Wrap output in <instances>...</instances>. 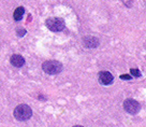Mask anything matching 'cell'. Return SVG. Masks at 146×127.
I'll use <instances>...</instances> for the list:
<instances>
[{
    "mask_svg": "<svg viewBox=\"0 0 146 127\" xmlns=\"http://www.w3.org/2000/svg\"><path fill=\"white\" fill-rule=\"evenodd\" d=\"M114 81L113 74L109 71H101L99 72V82L102 85H110Z\"/></svg>",
    "mask_w": 146,
    "mask_h": 127,
    "instance_id": "6",
    "label": "cell"
},
{
    "mask_svg": "<svg viewBox=\"0 0 146 127\" xmlns=\"http://www.w3.org/2000/svg\"><path fill=\"white\" fill-rule=\"evenodd\" d=\"M42 69L47 74L55 76V74H58V73L61 72L62 65L57 60H46L42 64Z\"/></svg>",
    "mask_w": 146,
    "mask_h": 127,
    "instance_id": "2",
    "label": "cell"
},
{
    "mask_svg": "<svg viewBox=\"0 0 146 127\" xmlns=\"http://www.w3.org/2000/svg\"><path fill=\"white\" fill-rule=\"evenodd\" d=\"M120 79H121V80H131L132 77L129 76V74H121V76H120Z\"/></svg>",
    "mask_w": 146,
    "mask_h": 127,
    "instance_id": "11",
    "label": "cell"
},
{
    "mask_svg": "<svg viewBox=\"0 0 146 127\" xmlns=\"http://www.w3.org/2000/svg\"><path fill=\"white\" fill-rule=\"evenodd\" d=\"M24 14H25V9H24L23 7H18L15 9L13 13V18L15 21H22L24 17Z\"/></svg>",
    "mask_w": 146,
    "mask_h": 127,
    "instance_id": "8",
    "label": "cell"
},
{
    "mask_svg": "<svg viewBox=\"0 0 146 127\" xmlns=\"http://www.w3.org/2000/svg\"><path fill=\"white\" fill-rule=\"evenodd\" d=\"M83 44L87 49H96L100 44V40L94 36H86L83 38Z\"/></svg>",
    "mask_w": 146,
    "mask_h": 127,
    "instance_id": "5",
    "label": "cell"
},
{
    "mask_svg": "<svg viewBox=\"0 0 146 127\" xmlns=\"http://www.w3.org/2000/svg\"><path fill=\"white\" fill-rule=\"evenodd\" d=\"M16 32H17L18 37H23L26 35V29H25V28H17V29H16Z\"/></svg>",
    "mask_w": 146,
    "mask_h": 127,
    "instance_id": "10",
    "label": "cell"
},
{
    "mask_svg": "<svg viewBox=\"0 0 146 127\" xmlns=\"http://www.w3.org/2000/svg\"><path fill=\"white\" fill-rule=\"evenodd\" d=\"M13 115L17 121H27L32 116V110L27 104H18L14 109Z\"/></svg>",
    "mask_w": 146,
    "mask_h": 127,
    "instance_id": "1",
    "label": "cell"
},
{
    "mask_svg": "<svg viewBox=\"0 0 146 127\" xmlns=\"http://www.w3.org/2000/svg\"><path fill=\"white\" fill-rule=\"evenodd\" d=\"M130 73L132 74L133 77H135V78H139V77H141V72L137 70V69H134V68H132V69H130Z\"/></svg>",
    "mask_w": 146,
    "mask_h": 127,
    "instance_id": "9",
    "label": "cell"
},
{
    "mask_svg": "<svg viewBox=\"0 0 146 127\" xmlns=\"http://www.w3.org/2000/svg\"><path fill=\"white\" fill-rule=\"evenodd\" d=\"M46 27L53 32L62 31L66 27V23L62 18L60 17H50L45 21Z\"/></svg>",
    "mask_w": 146,
    "mask_h": 127,
    "instance_id": "3",
    "label": "cell"
},
{
    "mask_svg": "<svg viewBox=\"0 0 146 127\" xmlns=\"http://www.w3.org/2000/svg\"><path fill=\"white\" fill-rule=\"evenodd\" d=\"M123 109L130 114H137L141 110V104L137 102V100L132 98H128L123 102Z\"/></svg>",
    "mask_w": 146,
    "mask_h": 127,
    "instance_id": "4",
    "label": "cell"
},
{
    "mask_svg": "<svg viewBox=\"0 0 146 127\" xmlns=\"http://www.w3.org/2000/svg\"><path fill=\"white\" fill-rule=\"evenodd\" d=\"M10 63L12 66L16 67V68H21L25 65V58H24L22 55L19 54H14L11 56L10 58Z\"/></svg>",
    "mask_w": 146,
    "mask_h": 127,
    "instance_id": "7",
    "label": "cell"
},
{
    "mask_svg": "<svg viewBox=\"0 0 146 127\" xmlns=\"http://www.w3.org/2000/svg\"><path fill=\"white\" fill-rule=\"evenodd\" d=\"M73 127H84V126H81V125H75V126H73Z\"/></svg>",
    "mask_w": 146,
    "mask_h": 127,
    "instance_id": "12",
    "label": "cell"
}]
</instances>
